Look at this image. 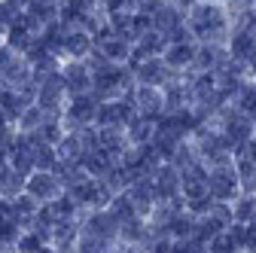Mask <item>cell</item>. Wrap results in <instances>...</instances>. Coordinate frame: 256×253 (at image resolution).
Instances as JSON below:
<instances>
[{"label": "cell", "mask_w": 256, "mask_h": 253, "mask_svg": "<svg viewBox=\"0 0 256 253\" xmlns=\"http://www.w3.org/2000/svg\"><path fill=\"white\" fill-rule=\"evenodd\" d=\"M125 4V0H107V6H110V12H119V6Z\"/></svg>", "instance_id": "4316f807"}, {"label": "cell", "mask_w": 256, "mask_h": 253, "mask_svg": "<svg viewBox=\"0 0 256 253\" xmlns=\"http://www.w3.org/2000/svg\"><path fill=\"white\" fill-rule=\"evenodd\" d=\"M34 202H37V198H30V196H18V198H16V216L34 214Z\"/></svg>", "instance_id": "603a6c76"}, {"label": "cell", "mask_w": 256, "mask_h": 253, "mask_svg": "<svg viewBox=\"0 0 256 253\" xmlns=\"http://www.w3.org/2000/svg\"><path fill=\"white\" fill-rule=\"evenodd\" d=\"M253 196H256V177H253Z\"/></svg>", "instance_id": "f546056e"}, {"label": "cell", "mask_w": 256, "mask_h": 253, "mask_svg": "<svg viewBox=\"0 0 256 253\" xmlns=\"http://www.w3.org/2000/svg\"><path fill=\"white\" fill-rule=\"evenodd\" d=\"M18 250H22V253H37V250H40V235L22 238V241H18Z\"/></svg>", "instance_id": "cb8c5ba5"}, {"label": "cell", "mask_w": 256, "mask_h": 253, "mask_svg": "<svg viewBox=\"0 0 256 253\" xmlns=\"http://www.w3.org/2000/svg\"><path fill=\"white\" fill-rule=\"evenodd\" d=\"M30 165H34V159H30V152H12V171L16 174H28L30 171Z\"/></svg>", "instance_id": "44dd1931"}, {"label": "cell", "mask_w": 256, "mask_h": 253, "mask_svg": "<svg viewBox=\"0 0 256 253\" xmlns=\"http://www.w3.org/2000/svg\"><path fill=\"white\" fill-rule=\"evenodd\" d=\"M0 128H4V113H0Z\"/></svg>", "instance_id": "4dcf8cb0"}, {"label": "cell", "mask_w": 256, "mask_h": 253, "mask_svg": "<svg viewBox=\"0 0 256 253\" xmlns=\"http://www.w3.org/2000/svg\"><path fill=\"white\" fill-rule=\"evenodd\" d=\"M58 152H61V159H64V162H76V156H82V152H80V140H76V138L61 140V144H58Z\"/></svg>", "instance_id": "ffe728a7"}, {"label": "cell", "mask_w": 256, "mask_h": 253, "mask_svg": "<svg viewBox=\"0 0 256 253\" xmlns=\"http://www.w3.org/2000/svg\"><path fill=\"white\" fill-rule=\"evenodd\" d=\"M43 144H55L58 140V128H55V125L49 122V125H43V138H40Z\"/></svg>", "instance_id": "484cf974"}, {"label": "cell", "mask_w": 256, "mask_h": 253, "mask_svg": "<svg viewBox=\"0 0 256 253\" xmlns=\"http://www.w3.org/2000/svg\"><path fill=\"white\" fill-rule=\"evenodd\" d=\"M94 113H98V104H94L92 98H76L74 107H70V116L76 122H86V119H94Z\"/></svg>", "instance_id": "4fadbf2b"}, {"label": "cell", "mask_w": 256, "mask_h": 253, "mask_svg": "<svg viewBox=\"0 0 256 253\" xmlns=\"http://www.w3.org/2000/svg\"><path fill=\"white\" fill-rule=\"evenodd\" d=\"M192 28H196L202 37H208L210 30L222 28V12L216 6H196L192 10Z\"/></svg>", "instance_id": "3957f363"}, {"label": "cell", "mask_w": 256, "mask_h": 253, "mask_svg": "<svg viewBox=\"0 0 256 253\" xmlns=\"http://www.w3.org/2000/svg\"><path fill=\"white\" fill-rule=\"evenodd\" d=\"M110 214L119 220V223H128V220H134V216H138L132 198H128L125 192H116V196H113V202H110Z\"/></svg>", "instance_id": "8992f818"}, {"label": "cell", "mask_w": 256, "mask_h": 253, "mask_svg": "<svg viewBox=\"0 0 256 253\" xmlns=\"http://www.w3.org/2000/svg\"><path fill=\"white\" fill-rule=\"evenodd\" d=\"M152 116H134L132 122H128V125H132V140L134 144H150V138H152Z\"/></svg>", "instance_id": "52a82bcc"}, {"label": "cell", "mask_w": 256, "mask_h": 253, "mask_svg": "<svg viewBox=\"0 0 256 253\" xmlns=\"http://www.w3.org/2000/svg\"><path fill=\"white\" fill-rule=\"evenodd\" d=\"M104 52V58L110 61V64H113V61H119V58H128V43L125 40H119V37H113V40H104V46H101Z\"/></svg>", "instance_id": "5bb4252c"}, {"label": "cell", "mask_w": 256, "mask_h": 253, "mask_svg": "<svg viewBox=\"0 0 256 253\" xmlns=\"http://www.w3.org/2000/svg\"><path fill=\"white\" fill-rule=\"evenodd\" d=\"M250 116H253V119H256V110H253V113H250Z\"/></svg>", "instance_id": "1f68e13d"}, {"label": "cell", "mask_w": 256, "mask_h": 253, "mask_svg": "<svg viewBox=\"0 0 256 253\" xmlns=\"http://www.w3.org/2000/svg\"><path fill=\"white\" fill-rule=\"evenodd\" d=\"M256 214V196H244L232 204V223H250Z\"/></svg>", "instance_id": "8fae6325"}, {"label": "cell", "mask_w": 256, "mask_h": 253, "mask_svg": "<svg viewBox=\"0 0 256 253\" xmlns=\"http://www.w3.org/2000/svg\"><path fill=\"white\" fill-rule=\"evenodd\" d=\"M208 196L214 202H232L235 192H238V177H235V168L232 165H220V168H210L208 171Z\"/></svg>", "instance_id": "6da1fadb"}, {"label": "cell", "mask_w": 256, "mask_h": 253, "mask_svg": "<svg viewBox=\"0 0 256 253\" xmlns=\"http://www.w3.org/2000/svg\"><path fill=\"white\" fill-rule=\"evenodd\" d=\"M28 196L30 198H52L55 196V180L46 174H37L34 180L28 183Z\"/></svg>", "instance_id": "30bf717a"}, {"label": "cell", "mask_w": 256, "mask_h": 253, "mask_svg": "<svg viewBox=\"0 0 256 253\" xmlns=\"http://www.w3.org/2000/svg\"><path fill=\"white\" fill-rule=\"evenodd\" d=\"M10 43L12 46H28L30 43V37H28V30L18 24V28H12V34H10Z\"/></svg>", "instance_id": "d4e9b609"}, {"label": "cell", "mask_w": 256, "mask_h": 253, "mask_svg": "<svg viewBox=\"0 0 256 253\" xmlns=\"http://www.w3.org/2000/svg\"><path fill=\"white\" fill-rule=\"evenodd\" d=\"M64 82H68V88L80 92V88H86V82H88V70H86L82 64H70L68 70H64Z\"/></svg>", "instance_id": "7c38bea8"}, {"label": "cell", "mask_w": 256, "mask_h": 253, "mask_svg": "<svg viewBox=\"0 0 256 253\" xmlns=\"http://www.w3.org/2000/svg\"><path fill=\"white\" fill-rule=\"evenodd\" d=\"M204 253H238V250H235V244L226 238V232H222V235H216V238H210V241L204 244Z\"/></svg>", "instance_id": "d6986e66"}, {"label": "cell", "mask_w": 256, "mask_h": 253, "mask_svg": "<svg viewBox=\"0 0 256 253\" xmlns=\"http://www.w3.org/2000/svg\"><path fill=\"white\" fill-rule=\"evenodd\" d=\"M82 232L98 235V238H107V241H116V238H119V220H116L110 210H98V214L88 216V223H86Z\"/></svg>", "instance_id": "7a4b0ae2"}, {"label": "cell", "mask_w": 256, "mask_h": 253, "mask_svg": "<svg viewBox=\"0 0 256 253\" xmlns=\"http://www.w3.org/2000/svg\"><path fill=\"white\" fill-rule=\"evenodd\" d=\"M250 52H256V34L253 30H238L232 37V61H244Z\"/></svg>", "instance_id": "5b68a950"}, {"label": "cell", "mask_w": 256, "mask_h": 253, "mask_svg": "<svg viewBox=\"0 0 256 253\" xmlns=\"http://www.w3.org/2000/svg\"><path fill=\"white\" fill-rule=\"evenodd\" d=\"M165 61H168L171 68H183V64H192V61H196V49H192V46H186V43H174V46L168 49Z\"/></svg>", "instance_id": "ba28073f"}, {"label": "cell", "mask_w": 256, "mask_h": 253, "mask_svg": "<svg viewBox=\"0 0 256 253\" xmlns=\"http://www.w3.org/2000/svg\"><path fill=\"white\" fill-rule=\"evenodd\" d=\"M64 49L74 55H86L88 52V34H64Z\"/></svg>", "instance_id": "e0dca14e"}, {"label": "cell", "mask_w": 256, "mask_h": 253, "mask_svg": "<svg viewBox=\"0 0 256 253\" xmlns=\"http://www.w3.org/2000/svg\"><path fill=\"white\" fill-rule=\"evenodd\" d=\"M226 238L235 244V250H238V253H244V250H247L250 235H247V226H244V223H232V226L226 229Z\"/></svg>", "instance_id": "9a60e30c"}, {"label": "cell", "mask_w": 256, "mask_h": 253, "mask_svg": "<svg viewBox=\"0 0 256 253\" xmlns=\"http://www.w3.org/2000/svg\"><path fill=\"white\" fill-rule=\"evenodd\" d=\"M122 253H144V250H140V247H134V244H128V247H125Z\"/></svg>", "instance_id": "83f0119b"}, {"label": "cell", "mask_w": 256, "mask_h": 253, "mask_svg": "<svg viewBox=\"0 0 256 253\" xmlns=\"http://www.w3.org/2000/svg\"><path fill=\"white\" fill-rule=\"evenodd\" d=\"M30 159H34V165H40V168H55V152H52L49 144H40L34 152H30Z\"/></svg>", "instance_id": "ac0fdd59"}, {"label": "cell", "mask_w": 256, "mask_h": 253, "mask_svg": "<svg viewBox=\"0 0 256 253\" xmlns=\"http://www.w3.org/2000/svg\"><path fill=\"white\" fill-rule=\"evenodd\" d=\"M76 250H80V253H113V241L82 232V235H80V247H76Z\"/></svg>", "instance_id": "9c48e42d"}, {"label": "cell", "mask_w": 256, "mask_h": 253, "mask_svg": "<svg viewBox=\"0 0 256 253\" xmlns=\"http://www.w3.org/2000/svg\"><path fill=\"white\" fill-rule=\"evenodd\" d=\"M222 138L229 140V146H232V150H238L241 144H247V140L253 138V122H250L247 116H241V113H238V116H232V119H229V125H226V134H222Z\"/></svg>", "instance_id": "277c9868"}, {"label": "cell", "mask_w": 256, "mask_h": 253, "mask_svg": "<svg viewBox=\"0 0 256 253\" xmlns=\"http://www.w3.org/2000/svg\"><path fill=\"white\" fill-rule=\"evenodd\" d=\"M138 76H140L144 82H156L158 76H162V61H156V58L140 61V64H138Z\"/></svg>", "instance_id": "2e32d148"}, {"label": "cell", "mask_w": 256, "mask_h": 253, "mask_svg": "<svg viewBox=\"0 0 256 253\" xmlns=\"http://www.w3.org/2000/svg\"><path fill=\"white\" fill-rule=\"evenodd\" d=\"M94 119H98L101 125H116V122H119L116 104H104V107H98V113H94Z\"/></svg>", "instance_id": "7402d4cb"}, {"label": "cell", "mask_w": 256, "mask_h": 253, "mask_svg": "<svg viewBox=\"0 0 256 253\" xmlns=\"http://www.w3.org/2000/svg\"><path fill=\"white\" fill-rule=\"evenodd\" d=\"M37 253H55V250H52V247H40Z\"/></svg>", "instance_id": "f1b7e54d"}]
</instances>
